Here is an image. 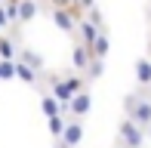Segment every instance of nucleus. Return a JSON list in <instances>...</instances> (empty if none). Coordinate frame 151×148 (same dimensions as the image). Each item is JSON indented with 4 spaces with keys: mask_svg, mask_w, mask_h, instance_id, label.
Masks as SVG:
<instances>
[{
    "mask_svg": "<svg viewBox=\"0 0 151 148\" xmlns=\"http://www.w3.org/2000/svg\"><path fill=\"white\" fill-rule=\"evenodd\" d=\"M123 105H127V111H129V120H136L139 126H151V102H148V99L127 96Z\"/></svg>",
    "mask_w": 151,
    "mask_h": 148,
    "instance_id": "obj_1",
    "label": "nucleus"
},
{
    "mask_svg": "<svg viewBox=\"0 0 151 148\" xmlns=\"http://www.w3.org/2000/svg\"><path fill=\"white\" fill-rule=\"evenodd\" d=\"M142 130H145V126H139L136 120H129V117L120 124V139L127 142V148H142V142H145V133H142Z\"/></svg>",
    "mask_w": 151,
    "mask_h": 148,
    "instance_id": "obj_2",
    "label": "nucleus"
},
{
    "mask_svg": "<svg viewBox=\"0 0 151 148\" xmlns=\"http://www.w3.org/2000/svg\"><path fill=\"white\" fill-rule=\"evenodd\" d=\"M52 22H56L59 28L65 31V34H71V31L77 28V22H74V12L68 9V6H56V9H52Z\"/></svg>",
    "mask_w": 151,
    "mask_h": 148,
    "instance_id": "obj_3",
    "label": "nucleus"
},
{
    "mask_svg": "<svg viewBox=\"0 0 151 148\" xmlns=\"http://www.w3.org/2000/svg\"><path fill=\"white\" fill-rule=\"evenodd\" d=\"M90 108H93V96H90V93H80V96H74V102H71V108H68V114H71V120H77V117H83Z\"/></svg>",
    "mask_w": 151,
    "mask_h": 148,
    "instance_id": "obj_4",
    "label": "nucleus"
},
{
    "mask_svg": "<svg viewBox=\"0 0 151 148\" xmlns=\"http://www.w3.org/2000/svg\"><path fill=\"white\" fill-rule=\"evenodd\" d=\"M83 139V124H77V120H71V124L65 126V136H62V142L68 148H77V142Z\"/></svg>",
    "mask_w": 151,
    "mask_h": 148,
    "instance_id": "obj_5",
    "label": "nucleus"
},
{
    "mask_svg": "<svg viewBox=\"0 0 151 148\" xmlns=\"http://www.w3.org/2000/svg\"><path fill=\"white\" fill-rule=\"evenodd\" d=\"M77 28H80V37H83V46H93L96 40H99V25H93L90 19H83V22H77Z\"/></svg>",
    "mask_w": 151,
    "mask_h": 148,
    "instance_id": "obj_6",
    "label": "nucleus"
},
{
    "mask_svg": "<svg viewBox=\"0 0 151 148\" xmlns=\"http://www.w3.org/2000/svg\"><path fill=\"white\" fill-rule=\"evenodd\" d=\"M90 62H93L90 46H74V52H71V65H74V68H77V71H86Z\"/></svg>",
    "mask_w": 151,
    "mask_h": 148,
    "instance_id": "obj_7",
    "label": "nucleus"
},
{
    "mask_svg": "<svg viewBox=\"0 0 151 148\" xmlns=\"http://www.w3.org/2000/svg\"><path fill=\"white\" fill-rule=\"evenodd\" d=\"M40 111L46 114V120H50V117H59V114H62V102H59L56 96H50V93H46V96L40 99Z\"/></svg>",
    "mask_w": 151,
    "mask_h": 148,
    "instance_id": "obj_8",
    "label": "nucleus"
},
{
    "mask_svg": "<svg viewBox=\"0 0 151 148\" xmlns=\"http://www.w3.org/2000/svg\"><path fill=\"white\" fill-rule=\"evenodd\" d=\"M133 71H136V80H139L142 86H151V62L148 59H139Z\"/></svg>",
    "mask_w": 151,
    "mask_h": 148,
    "instance_id": "obj_9",
    "label": "nucleus"
},
{
    "mask_svg": "<svg viewBox=\"0 0 151 148\" xmlns=\"http://www.w3.org/2000/svg\"><path fill=\"white\" fill-rule=\"evenodd\" d=\"M16 77L22 80V83H37V71L31 68V65H25V62H16Z\"/></svg>",
    "mask_w": 151,
    "mask_h": 148,
    "instance_id": "obj_10",
    "label": "nucleus"
},
{
    "mask_svg": "<svg viewBox=\"0 0 151 148\" xmlns=\"http://www.w3.org/2000/svg\"><path fill=\"white\" fill-rule=\"evenodd\" d=\"M108 46H111L108 34H99V40L90 46V56H93V59H105V56H108Z\"/></svg>",
    "mask_w": 151,
    "mask_h": 148,
    "instance_id": "obj_11",
    "label": "nucleus"
},
{
    "mask_svg": "<svg viewBox=\"0 0 151 148\" xmlns=\"http://www.w3.org/2000/svg\"><path fill=\"white\" fill-rule=\"evenodd\" d=\"M0 62H16V43L0 34Z\"/></svg>",
    "mask_w": 151,
    "mask_h": 148,
    "instance_id": "obj_12",
    "label": "nucleus"
},
{
    "mask_svg": "<svg viewBox=\"0 0 151 148\" xmlns=\"http://www.w3.org/2000/svg\"><path fill=\"white\" fill-rule=\"evenodd\" d=\"M37 16V0H22V6H19V22H31V19Z\"/></svg>",
    "mask_w": 151,
    "mask_h": 148,
    "instance_id": "obj_13",
    "label": "nucleus"
},
{
    "mask_svg": "<svg viewBox=\"0 0 151 148\" xmlns=\"http://www.w3.org/2000/svg\"><path fill=\"white\" fill-rule=\"evenodd\" d=\"M22 62H25V65H31L34 71H40V68H43V59H40L34 50H22Z\"/></svg>",
    "mask_w": 151,
    "mask_h": 148,
    "instance_id": "obj_14",
    "label": "nucleus"
},
{
    "mask_svg": "<svg viewBox=\"0 0 151 148\" xmlns=\"http://www.w3.org/2000/svg\"><path fill=\"white\" fill-rule=\"evenodd\" d=\"M46 126H50V133H52V136H56V139H62V136H65V117H62V114H59V117H50V124H46Z\"/></svg>",
    "mask_w": 151,
    "mask_h": 148,
    "instance_id": "obj_15",
    "label": "nucleus"
},
{
    "mask_svg": "<svg viewBox=\"0 0 151 148\" xmlns=\"http://www.w3.org/2000/svg\"><path fill=\"white\" fill-rule=\"evenodd\" d=\"M65 83L71 86V93H74V96H80V93H86V90H83V86H86V80H83V77H77V74H71V77H65Z\"/></svg>",
    "mask_w": 151,
    "mask_h": 148,
    "instance_id": "obj_16",
    "label": "nucleus"
},
{
    "mask_svg": "<svg viewBox=\"0 0 151 148\" xmlns=\"http://www.w3.org/2000/svg\"><path fill=\"white\" fill-rule=\"evenodd\" d=\"M86 74H90L93 80H99L102 74H105V62H102V59H93V62H90V68H86Z\"/></svg>",
    "mask_w": 151,
    "mask_h": 148,
    "instance_id": "obj_17",
    "label": "nucleus"
},
{
    "mask_svg": "<svg viewBox=\"0 0 151 148\" xmlns=\"http://www.w3.org/2000/svg\"><path fill=\"white\" fill-rule=\"evenodd\" d=\"M19 6H22V0H6V3H3V9H6V16H9V22H16V19H19Z\"/></svg>",
    "mask_w": 151,
    "mask_h": 148,
    "instance_id": "obj_18",
    "label": "nucleus"
},
{
    "mask_svg": "<svg viewBox=\"0 0 151 148\" xmlns=\"http://www.w3.org/2000/svg\"><path fill=\"white\" fill-rule=\"evenodd\" d=\"M90 22H93V25H102V12L96 9V6H93V9H90Z\"/></svg>",
    "mask_w": 151,
    "mask_h": 148,
    "instance_id": "obj_19",
    "label": "nucleus"
},
{
    "mask_svg": "<svg viewBox=\"0 0 151 148\" xmlns=\"http://www.w3.org/2000/svg\"><path fill=\"white\" fill-rule=\"evenodd\" d=\"M6 25H9V16H6V9H3V6H0V31H3Z\"/></svg>",
    "mask_w": 151,
    "mask_h": 148,
    "instance_id": "obj_20",
    "label": "nucleus"
},
{
    "mask_svg": "<svg viewBox=\"0 0 151 148\" xmlns=\"http://www.w3.org/2000/svg\"><path fill=\"white\" fill-rule=\"evenodd\" d=\"M74 3H77L80 9H93V0H74Z\"/></svg>",
    "mask_w": 151,
    "mask_h": 148,
    "instance_id": "obj_21",
    "label": "nucleus"
},
{
    "mask_svg": "<svg viewBox=\"0 0 151 148\" xmlns=\"http://www.w3.org/2000/svg\"><path fill=\"white\" fill-rule=\"evenodd\" d=\"M56 148H68V145H65V142H59V145H56Z\"/></svg>",
    "mask_w": 151,
    "mask_h": 148,
    "instance_id": "obj_22",
    "label": "nucleus"
},
{
    "mask_svg": "<svg viewBox=\"0 0 151 148\" xmlns=\"http://www.w3.org/2000/svg\"><path fill=\"white\" fill-rule=\"evenodd\" d=\"M3 3H6V0H0V6H3Z\"/></svg>",
    "mask_w": 151,
    "mask_h": 148,
    "instance_id": "obj_23",
    "label": "nucleus"
},
{
    "mask_svg": "<svg viewBox=\"0 0 151 148\" xmlns=\"http://www.w3.org/2000/svg\"><path fill=\"white\" fill-rule=\"evenodd\" d=\"M148 136H151V126H148Z\"/></svg>",
    "mask_w": 151,
    "mask_h": 148,
    "instance_id": "obj_24",
    "label": "nucleus"
}]
</instances>
